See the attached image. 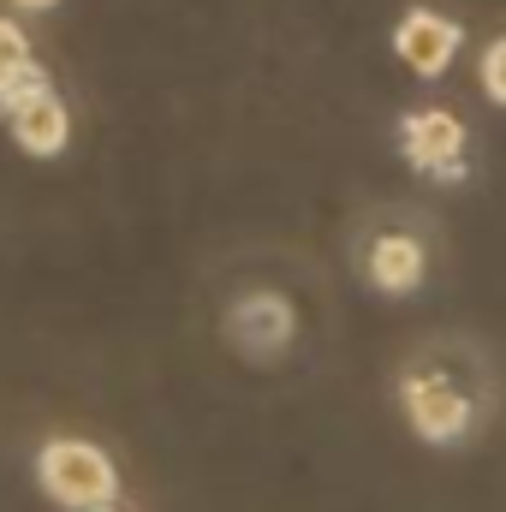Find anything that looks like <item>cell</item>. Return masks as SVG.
<instances>
[{
  "label": "cell",
  "mask_w": 506,
  "mask_h": 512,
  "mask_svg": "<svg viewBox=\"0 0 506 512\" xmlns=\"http://www.w3.org/2000/svg\"><path fill=\"white\" fill-rule=\"evenodd\" d=\"M227 334L256 352V358H274L280 346H292V304L286 298H274V292H251V298H239V310L227 316Z\"/></svg>",
  "instance_id": "cell-7"
},
{
  "label": "cell",
  "mask_w": 506,
  "mask_h": 512,
  "mask_svg": "<svg viewBox=\"0 0 506 512\" xmlns=\"http://www.w3.org/2000/svg\"><path fill=\"white\" fill-rule=\"evenodd\" d=\"M364 274H370V286L387 292V298H411L423 286V274H429V251L411 233H381V239H370Z\"/></svg>",
  "instance_id": "cell-6"
},
{
  "label": "cell",
  "mask_w": 506,
  "mask_h": 512,
  "mask_svg": "<svg viewBox=\"0 0 506 512\" xmlns=\"http://www.w3.org/2000/svg\"><path fill=\"white\" fill-rule=\"evenodd\" d=\"M36 489L66 512L108 507V501H120V465L108 447H96L84 435H54L36 453Z\"/></svg>",
  "instance_id": "cell-1"
},
{
  "label": "cell",
  "mask_w": 506,
  "mask_h": 512,
  "mask_svg": "<svg viewBox=\"0 0 506 512\" xmlns=\"http://www.w3.org/2000/svg\"><path fill=\"white\" fill-rule=\"evenodd\" d=\"M465 48V24L447 18V12H429V6H411L399 24H393V54L417 72V78H441Z\"/></svg>",
  "instance_id": "cell-3"
},
{
  "label": "cell",
  "mask_w": 506,
  "mask_h": 512,
  "mask_svg": "<svg viewBox=\"0 0 506 512\" xmlns=\"http://www.w3.org/2000/svg\"><path fill=\"white\" fill-rule=\"evenodd\" d=\"M84 512H120V501H108V507H84Z\"/></svg>",
  "instance_id": "cell-11"
},
{
  "label": "cell",
  "mask_w": 506,
  "mask_h": 512,
  "mask_svg": "<svg viewBox=\"0 0 506 512\" xmlns=\"http://www.w3.org/2000/svg\"><path fill=\"white\" fill-rule=\"evenodd\" d=\"M6 6H12V12H54L60 0H6Z\"/></svg>",
  "instance_id": "cell-10"
},
{
  "label": "cell",
  "mask_w": 506,
  "mask_h": 512,
  "mask_svg": "<svg viewBox=\"0 0 506 512\" xmlns=\"http://www.w3.org/2000/svg\"><path fill=\"white\" fill-rule=\"evenodd\" d=\"M42 84H54V78H48V72H42V60H36L30 30H24L18 18H0V114H6L18 96L42 90Z\"/></svg>",
  "instance_id": "cell-8"
},
{
  "label": "cell",
  "mask_w": 506,
  "mask_h": 512,
  "mask_svg": "<svg viewBox=\"0 0 506 512\" xmlns=\"http://www.w3.org/2000/svg\"><path fill=\"white\" fill-rule=\"evenodd\" d=\"M0 120H6V131H12V143H18L24 155H36V161H54V155H66V143H72V108L60 102L54 84L18 96Z\"/></svg>",
  "instance_id": "cell-5"
},
{
  "label": "cell",
  "mask_w": 506,
  "mask_h": 512,
  "mask_svg": "<svg viewBox=\"0 0 506 512\" xmlns=\"http://www.w3.org/2000/svg\"><path fill=\"white\" fill-rule=\"evenodd\" d=\"M399 149L417 173H435V179H453L465 167V120L447 114V108H423V114H405L399 120Z\"/></svg>",
  "instance_id": "cell-4"
},
{
  "label": "cell",
  "mask_w": 506,
  "mask_h": 512,
  "mask_svg": "<svg viewBox=\"0 0 506 512\" xmlns=\"http://www.w3.org/2000/svg\"><path fill=\"white\" fill-rule=\"evenodd\" d=\"M477 84H483V96L506 108V36H495L489 48H483V60H477Z\"/></svg>",
  "instance_id": "cell-9"
},
{
  "label": "cell",
  "mask_w": 506,
  "mask_h": 512,
  "mask_svg": "<svg viewBox=\"0 0 506 512\" xmlns=\"http://www.w3.org/2000/svg\"><path fill=\"white\" fill-rule=\"evenodd\" d=\"M399 411H405L411 435L429 441V447L465 441V435H471V417H477V405H471L459 387L447 382V376H429V370H411V376L399 382Z\"/></svg>",
  "instance_id": "cell-2"
}]
</instances>
